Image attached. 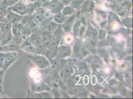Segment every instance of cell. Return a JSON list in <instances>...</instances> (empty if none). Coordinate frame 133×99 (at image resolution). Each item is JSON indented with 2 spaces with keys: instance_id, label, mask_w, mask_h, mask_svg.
<instances>
[{
  "instance_id": "6da1fadb",
  "label": "cell",
  "mask_w": 133,
  "mask_h": 99,
  "mask_svg": "<svg viewBox=\"0 0 133 99\" xmlns=\"http://www.w3.org/2000/svg\"><path fill=\"white\" fill-rule=\"evenodd\" d=\"M2 75H3V73L1 72H0V91L1 89V86H2Z\"/></svg>"
}]
</instances>
